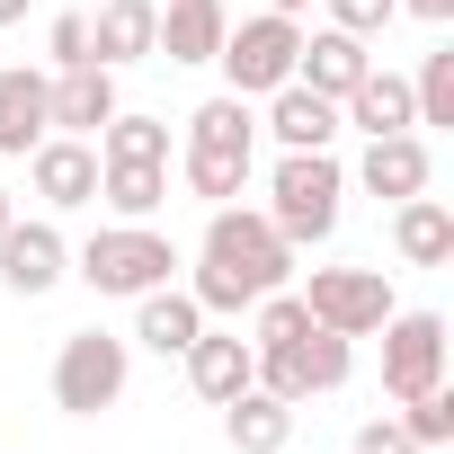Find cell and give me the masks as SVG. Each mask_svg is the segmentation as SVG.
I'll list each match as a JSON object with an SVG mask.
<instances>
[{"label":"cell","mask_w":454,"mask_h":454,"mask_svg":"<svg viewBox=\"0 0 454 454\" xmlns=\"http://www.w3.org/2000/svg\"><path fill=\"white\" fill-rule=\"evenodd\" d=\"M277 286H294V241L277 232L268 214H250L241 196L214 205V214H205V241H196V277H187L196 312H205V321H241V312H250L259 294H277Z\"/></svg>","instance_id":"cell-1"},{"label":"cell","mask_w":454,"mask_h":454,"mask_svg":"<svg viewBox=\"0 0 454 454\" xmlns=\"http://www.w3.org/2000/svg\"><path fill=\"white\" fill-rule=\"evenodd\" d=\"M339 214H348L339 152H277V169H268V223H277V232L294 250H321L339 232Z\"/></svg>","instance_id":"cell-2"},{"label":"cell","mask_w":454,"mask_h":454,"mask_svg":"<svg viewBox=\"0 0 454 454\" xmlns=\"http://www.w3.org/2000/svg\"><path fill=\"white\" fill-rule=\"evenodd\" d=\"M187 259H178V241L169 232H152V223H98V232L72 250V277L90 286V294H152V286H169Z\"/></svg>","instance_id":"cell-3"},{"label":"cell","mask_w":454,"mask_h":454,"mask_svg":"<svg viewBox=\"0 0 454 454\" xmlns=\"http://www.w3.org/2000/svg\"><path fill=\"white\" fill-rule=\"evenodd\" d=\"M125 383H134V339H116V330H72V339L54 348V410H63V419L116 410Z\"/></svg>","instance_id":"cell-4"},{"label":"cell","mask_w":454,"mask_h":454,"mask_svg":"<svg viewBox=\"0 0 454 454\" xmlns=\"http://www.w3.org/2000/svg\"><path fill=\"white\" fill-rule=\"evenodd\" d=\"M294 54H303V19H277V10L232 19V27H223V45H214L223 90H232V98H268V90H286V81H294Z\"/></svg>","instance_id":"cell-5"},{"label":"cell","mask_w":454,"mask_h":454,"mask_svg":"<svg viewBox=\"0 0 454 454\" xmlns=\"http://www.w3.org/2000/svg\"><path fill=\"white\" fill-rule=\"evenodd\" d=\"M356 374V339H339V330H303V339H286V348H259V392H277V401H312V392H339Z\"/></svg>","instance_id":"cell-6"},{"label":"cell","mask_w":454,"mask_h":454,"mask_svg":"<svg viewBox=\"0 0 454 454\" xmlns=\"http://www.w3.org/2000/svg\"><path fill=\"white\" fill-rule=\"evenodd\" d=\"M303 312H312L321 330H339V339H374L401 303H392V277H383V268H312Z\"/></svg>","instance_id":"cell-7"},{"label":"cell","mask_w":454,"mask_h":454,"mask_svg":"<svg viewBox=\"0 0 454 454\" xmlns=\"http://www.w3.org/2000/svg\"><path fill=\"white\" fill-rule=\"evenodd\" d=\"M374 339H383V401H419L445 383V312H392Z\"/></svg>","instance_id":"cell-8"},{"label":"cell","mask_w":454,"mask_h":454,"mask_svg":"<svg viewBox=\"0 0 454 454\" xmlns=\"http://www.w3.org/2000/svg\"><path fill=\"white\" fill-rule=\"evenodd\" d=\"M27 187L45 196V214L98 205V143H90V134H45V143L27 152Z\"/></svg>","instance_id":"cell-9"},{"label":"cell","mask_w":454,"mask_h":454,"mask_svg":"<svg viewBox=\"0 0 454 454\" xmlns=\"http://www.w3.org/2000/svg\"><path fill=\"white\" fill-rule=\"evenodd\" d=\"M63 277H72V241L54 232V223H27V214H19L10 232H0V286L36 303V294H54Z\"/></svg>","instance_id":"cell-10"},{"label":"cell","mask_w":454,"mask_h":454,"mask_svg":"<svg viewBox=\"0 0 454 454\" xmlns=\"http://www.w3.org/2000/svg\"><path fill=\"white\" fill-rule=\"evenodd\" d=\"M45 134H54V72L10 63L0 72V160H27Z\"/></svg>","instance_id":"cell-11"},{"label":"cell","mask_w":454,"mask_h":454,"mask_svg":"<svg viewBox=\"0 0 454 454\" xmlns=\"http://www.w3.org/2000/svg\"><path fill=\"white\" fill-rule=\"evenodd\" d=\"M187 383H196V401H214V410H223L232 392H250V383H259V348H250L241 330H214V321H205V330L187 339Z\"/></svg>","instance_id":"cell-12"},{"label":"cell","mask_w":454,"mask_h":454,"mask_svg":"<svg viewBox=\"0 0 454 454\" xmlns=\"http://www.w3.org/2000/svg\"><path fill=\"white\" fill-rule=\"evenodd\" d=\"M365 72H374V54H365V36H348V27H312L303 54H294V81H303L312 98H330V107H339Z\"/></svg>","instance_id":"cell-13"},{"label":"cell","mask_w":454,"mask_h":454,"mask_svg":"<svg viewBox=\"0 0 454 454\" xmlns=\"http://www.w3.org/2000/svg\"><path fill=\"white\" fill-rule=\"evenodd\" d=\"M339 125H356L365 143H374V134H419V98H410V72H383V63H374V72H365V81L339 98Z\"/></svg>","instance_id":"cell-14"},{"label":"cell","mask_w":454,"mask_h":454,"mask_svg":"<svg viewBox=\"0 0 454 454\" xmlns=\"http://www.w3.org/2000/svg\"><path fill=\"white\" fill-rule=\"evenodd\" d=\"M152 36H160V0H98V19H90V63H107V72L152 63Z\"/></svg>","instance_id":"cell-15"},{"label":"cell","mask_w":454,"mask_h":454,"mask_svg":"<svg viewBox=\"0 0 454 454\" xmlns=\"http://www.w3.org/2000/svg\"><path fill=\"white\" fill-rule=\"evenodd\" d=\"M259 134H277V152H330V143H339V107L312 98L303 81H286V90H268Z\"/></svg>","instance_id":"cell-16"},{"label":"cell","mask_w":454,"mask_h":454,"mask_svg":"<svg viewBox=\"0 0 454 454\" xmlns=\"http://www.w3.org/2000/svg\"><path fill=\"white\" fill-rule=\"evenodd\" d=\"M427 178H436V160H427V143H419V134H374V143H365V160H356V187H365V196H383V205L419 196Z\"/></svg>","instance_id":"cell-17"},{"label":"cell","mask_w":454,"mask_h":454,"mask_svg":"<svg viewBox=\"0 0 454 454\" xmlns=\"http://www.w3.org/2000/svg\"><path fill=\"white\" fill-rule=\"evenodd\" d=\"M392 250H401V268H445L454 259V214H445V196H401L392 205Z\"/></svg>","instance_id":"cell-18"},{"label":"cell","mask_w":454,"mask_h":454,"mask_svg":"<svg viewBox=\"0 0 454 454\" xmlns=\"http://www.w3.org/2000/svg\"><path fill=\"white\" fill-rule=\"evenodd\" d=\"M223 436H232V454H286L294 445V401H277V392H232L223 401Z\"/></svg>","instance_id":"cell-19"},{"label":"cell","mask_w":454,"mask_h":454,"mask_svg":"<svg viewBox=\"0 0 454 454\" xmlns=\"http://www.w3.org/2000/svg\"><path fill=\"white\" fill-rule=\"evenodd\" d=\"M116 107H125V98H116V72H107V63L54 72V134H98Z\"/></svg>","instance_id":"cell-20"},{"label":"cell","mask_w":454,"mask_h":454,"mask_svg":"<svg viewBox=\"0 0 454 454\" xmlns=\"http://www.w3.org/2000/svg\"><path fill=\"white\" fill-rule=\"evenodd\" d=\"M196 330H205V312H196L187 286H152V294H134V339H143L152 356H187Z\"/></svg>","instance_id":"cell-21"},{"label":"cell","mask_w":454,"mask_h":454,"mask_svg":"<svg viewBox=\"0 0 454 454\" xmlns=\"http://www.w3.org/2000/svg\"><path fill=\"white\" fill-rule=\"evenodd\" d=\"M223 0H160V36H152V54H169V63H214V45H223Z\"/></svg>","instance_id":"cell-22"},{"label":"cell","mask_w":454,"mask_h":454,"mask_svg":"<svg viewBox=\"0 0 454 454\" xmlns=\"http://www.w3.org/2000/svg\"><path fill=\"white\" fill-rule=\"evenodd\" d=\"M98 196L116 223H152L169 205V160H98Z\"/></svg>","instance_id":"cell-23"},{"label":"cell","mask_w":454,"mask_h":454,"mask_svg":"<svg viewBox=\"0 0 454 454\" xmlns=\"http://www.w3.org/2000/svg\"><path fill=\"white\" fill-rule=\"evenodd\" d=\"M187 152H223V160H259V116H250V98H205L196 116H187Z\"/></svg>","instance_id":"cell-24"},{"label":"cell","mask_w":454,"mask_h":454,"mask_svg":"<svg viewBox=\"0 0 454 454\" xmlns=\"http://www.w3.org/2000/svg\"><path fill=\"white\" fill-rule=\"evenodd\" d=\"M98 160H169V116H134L116 107L98 125Z\"/></svg>","instance_id":"cell-25"},{"label":"cell","mask_w":454,"mask_h":454,"mask_svg":"<svg viewBox=\"0 0 454 454\" xmlns=\"http://www.w3.org/2000/svg\"><path fill=\"white\" fill-rule=\"evenodd\" d=\"M178 178H187V196H196V205H232V196L250 187V160H223V152H178Z\"/></svg>","instance_id":"cell-26"},{"label":"cell","mask_w":454,"mask_h":454,"mask_svg":"<svg viewBox=\"0 0 454 454\" xmlns=\"http://www.w3.org/2000/svg\"><path fill=\"white\" fill-rule=\"evenodd\" d=\"M410 98H419V125H454V45H436L410 72Z\"/></svg>","instance_id":"cell-27"},{"label":"cell","mask_w":454,"mask_h":454,"mask_svg":"<svg viewBox=\"0 0 454 454\" xmlns=\"http://www.w3.org/2000/svg\"><path fill=\"white\" fill-rule=\"evenodd\" d=\"M401 427H410V445H419V454H436V445H454V392L436 383V392H419V401H401Z\"/></svg>","instance_id":"cell-28"},{"label":"cell","mask_w":454,"mask_h":454,"mask_svg":"<svg viewBox=\"0 0 454 454\" xmlns=\"http://www.w3.org/2000/svg\"><path fill=\"white\" fill-rule=\"evenodd\" d=\"M392 19H401V0H330V27H348V36H365V45H374Z\"/></svg>","instance_id":"cell-29"},{"label":"cell","mask_w":454,"mask_h":454,"mask_svg":"<svg viewBox=\"0 0 454 454\" xmlns=\"http://www.w3.org/2000/svg\"><path fill=\"white\" fill-rule=\"evenodd\" d=\"M45 63H54V72H72V63H90V19H81V10H63V19L45 27Z\"/></svg>","instance_id":"cell-30"},{"label":"cell","mask_w":454,"mask_h":454,"mask_svg":"<svg viewBox=\"0 0 454 454\" xmlns=\"http://www.w3.org/2000/svg\"><path fill=\"white\" fill-rule=\"evenodd\" d=\"M348 454H419V445H410L401 410H383V419H365V427H356V445H348Z\"/></svg>","instance_id":"cell-31"},{"label":"cell","mask_w":454,"mask_h":454,"mask_svg":"<svg viewBox=\"0 0 454 454\" xmlns=\"http://www.w3.org/2000/svg\"><path fill=\"white\" fill-rule=\"evenodd\" d=\"M401 19H427V27H445V19H454V0H401Z\"/></svg>","instance_id":"cell-32"},{"label":"cell","mask_w":454,"mask_h":454,"mask_svg":"<svg viewBox=\"0 0 454 454\" xmlns=\"http://www.w3.org/2000/svg\"><path fill=\"white\" fill-rule=\"evenodd\" d=\"M27 19V0H0V27H19Z\"/></svg>","instance_id":"cell-33"},{"label":"cell","mask_w":454,"mask_h":454,"mask_svg":"<svg viewBox=\"0 0 454 454\" xmlns=\"http://www.w3.org/2000/svg\"><path fill=\"white\" fill-rule=\"evenodd\" d=\"M10 223H19V196H10V187H0V232H10Z\"/></svg>","instance_id":"cell-34"},{"label":"cell","mask_w":454,"mask_h":454,"mask_svg":"<svg viewBox=\"0 0 454 454\" xmlns=\"http://www.w3.org/2000/svg\"><path fill=\"white\" fill-rule=\"evenodd\" d=\"M268 10H277V19H303V10H312V0H268Z\"/></svg>","instance_id":"cell-35"},{"label":"cell","mask_w":454,"mask_h":454,"mask_svg":"<svg viewBox=\"0 0 454 454\" xmlns=\"http://www.w3.org/2000/svg\"><path fill=\"white\" fill-rule=\"evenodd\" d=\"M436 454H445V445H436Z\"/></svg>","instance_id":"cell-36"}]
</instances>
